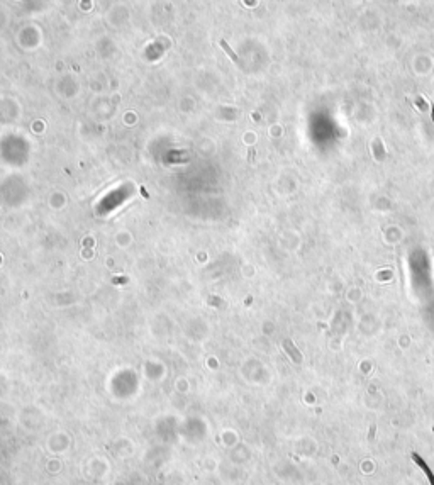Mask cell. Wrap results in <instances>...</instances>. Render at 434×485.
<instances>
[{
	"label": "cell",
	"mask_w": 434,
	"mask_h": 485,
	"mask_svg": "<svg viewBox=\"0 0 434 485\" xmlns=\"http://www.w3.org/2000/svg\"><path fill=\"white\" fill-rule=\"evenodd\" d=\"M412 456H414V460H416V463H417L419 468H421L422 472L426 473V477H427L429 482H431V485H434V475H432V472H431V468H429V466L426 465V461H424L417 453H414Z\"/></svg>",
	"instance_id": "cell-1"
},
{
	"label": "cell",
	"mask_w": 434,
	"mask_h": 485,
	"mask_svg": "<svg viewBox=\"0 0 434 485\" xmlns=\"http://www.w3.org/2000/svg\"><path fill=\"white\" fill-rule=\"evenodd\" d=\"M283 346H285V349H287V351H288V353H290V356L293 358V361H297V363H298V361H300V360H302V356H300V353H298V351H297V349H295V348H293V344H292L290 341H288V339H287V341H285V343H283Z\"/></svg>",
	"instance_id": "cell-2"
},
{
	"label": "cell",
	"mask_w": 434,
	"mask_h": 485,
	"mask_svg": "<svg viewBox=\"0 0 434 485\" xmlns=\"http://www.w3.org/2000/svg\"><path fill=\"white\" fill-rule=\"evenodd\" d=\"M221 46H222V48H224V51H226V53L231 56V59H232V62L239 63V58H237V54H236L234 51H232V49L229 48V44H227L226 41H221Z\"/></svg>",
	"instance_id": "cell-3"
},
{
	"label": "cell",
	"mask_w": 434,
	"mask_h": 485,
	"mask_svg": "<svg viewBox=\"0 0 434 485\" xmlns=\"http://www.w3.org/2000/svg\"><path fill=\"white\" fill-rule=\"evenodd\" d=\"M431 119H432V123H434V107H432V110H431Z\"/></svg>",
	"instance_id": "cell-4"
}]
</instances>
